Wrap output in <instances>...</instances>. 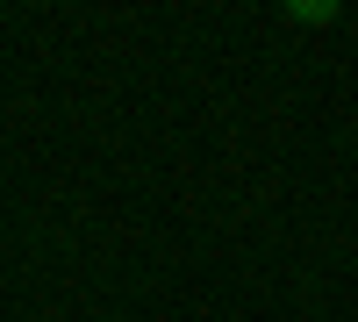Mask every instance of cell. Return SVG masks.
<instances>
[{
  "instance_id": "obj_1",
  "label": "cell",
  "mask_w": 358,
  "mask_h": 322,
  "mask_svg": "<svg viewBox=\"0 0 358 322\" xmlns=\"http://www.w3.org/2000/svg\"><path fill=\"white\" fill-rule=\"evenodd\" d=\"M287 22L322 29V22H344V8H337V0H287Z\"/></svg>"
}]
</instances>
